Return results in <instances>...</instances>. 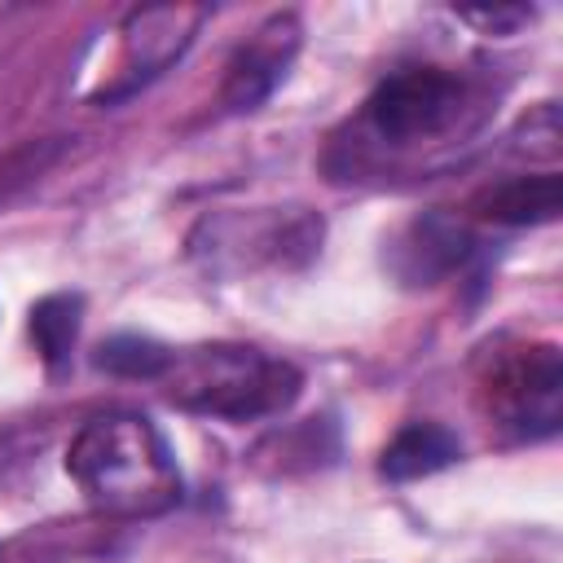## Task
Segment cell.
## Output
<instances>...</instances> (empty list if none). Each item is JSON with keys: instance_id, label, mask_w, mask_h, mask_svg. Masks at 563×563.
<instances>
[{"instance_id": "9c48e42d", "label": "cell", "mask_w": 563, "mask_h": 563, "mask_svg": "<svg viewBox=\"0 0 563 563\" xmlns=\"http://www.w3.org/2000/svg\"><path fill=\"white\" fill-rule=\"evenodd\" d=\"M462 457V440L440 422H405L378 453V475L391 484L427 479Z\"/></svg>"}, {"instance_id": "5b68a950", "label": "cell", "mask_w": 563, "mask_h": 563, "mask_svg": "<svg viewBox=\"0 0 563 563\" xmlns=\"http://www.w3.org/2000/svg\"><path fill=\"white\" fill-rule=\"evenodd\" d=\"M563 400V352L554 343H532L493 365L484 378V405L506 427L523 435H550L559 427Z\"/></svg>"}, {"instance_id": "52a82bcc", "label": "cell", "mask_w": 563, "mask_h": 563, "mask_svg": "<svg viewBox=\"0 0 563 563\" xmlns=\"http://www.w3.org/2000/svg\"><path fill=\"white\" fill-rule=\"evenodd\" d=\"M471 233H466V224H457L453 216H444V211H427V216H413L405 229H400V238L391 242V251H387V264H391V273L400 277V282H409V286H431V282H440L444 273H453L466 255H471Z\"/></svg>"}, {"instance_id": "8fae6325", "label": "cell", "mask_w": 563, "mask_h": 563, "mask_svg": "<svg viewBox=\"0 0 563 563\" xmlns=\"http://www.w3.org/2000/svg\"><path fill=\"white\" fill-rule=\"evenodd\" d=\"M172 361H176V352L167 343H158L150 334H132V330L101 339L97 352H92V365L97 369H106L114 378H145V383L150 378H163L172 369Z\"/></svg>"}, {"instance_id": "7c38bea8", "label": "cell", "mask_w": 563, "mask_h": 563, "mask_svg": "<svg viewBox=\"0 0 563 563\" xmlns=\"http://www.w3.org/2000/svg\"><path fill=\"white\" fill-rule=\"evenodd\" d=\"M528 18V9H466L462 13V22H475V26H501V22H523Z\"/></svg>"}, {"instance_id": "6da1fadb", "label": "cell", "mask_w": 563, "mask_h": 563, "mask_svg": "<svg viewBox=\"0 0 563 563\" xmlns=\"http://www.w3.org/2000/svg\"><path fill=\"white\" fill-rule=\"evenodd\" d=\"M66 471L110 515H163L185 488L172 444L145 413L88 418L66 444Z\"/></svg>"}, {"instance_id": "277c9868", "label": "cell", "mask_w": 563, "mask_h": 563, "mask_svg": "<svg viewBox=\"0 0 563 563\" xmlns=\"http://www.w3.org/2000/svg\"><path fill=\"white\" fill-rule=\"evenodd\" d=\"M211 18L202 4H150L132 9L123 31H119V62L110 70V84H101L92 97L97 101H119L150 79H158L198 35V26Z\"/></svg>"}, {"instance_id": "3957f363", "label": "cell", "mask_w": 563, "mask_h": 563, "mask_svg": "<svg viewBox=\"0 0 563 563\" xmlns=\"http://www.w3.org/2000/svg\"><path fill=\"white\" fill-rule=\"evenodd\" d=\"M466 101V84L440 66H409L387 75L369 101H365V119L383 141L409 145V141H427L435 132H444L457 110Z\"/></svg>"}, {"instance_id": "7a4b0ae2", "label": "cell", "mask_w": 563, "mask_h": 563, "mask_svg": "<svg viewBox=\"0 0 563 563\" xmlns=\"http://www.w3.org/2000/svg\"><path fill=\"white\" fill-rule=\"evenodd\" d=\"M158 383H167V400L185 413L255 422L290 409L299 400L303 374L290 361L264 356L260 347L207 343V347L176 352L172 369Z\"/></svg>"}, {"instance_id": "ba28073f", "label": "cell", "mask_w": 563, "mask_h": 563, "mask_svg": "<svg viewBox=\"0 0 563 563\" xmlns=\"http://www.w3.org/2000/svg\"><path fill=\"white\" fill-rule=\"evenodd\" d=\"M471 211L488 224L506 229H528V224H550L563 211V176L559 172H532V176H510L471 198Z\"/></svg>"}, {"instance_id": "30bf717a", "label": "cell", "mask_w": 563, "mask_h": 563, "mask_svg": "<svg viewBox=\"0 0 563 563\" xmlns=\"http://www.w3.org/2000/svg\"><path fill=\"white\" fill-rule=\"evenodd\" d=\"M31 343L40 352V361L62 374L70 365V352H75V339H79V325H84V295L75 290H57V295H44L35 308H31Z\"/></svg>"}, {"instance_id": "8992f818", "label": "cell", "mask_w": 563, "mask_h": 563, "mask_svg": "<svg viewBox=\"0 0 563 563\" xmlns=\"http://www.w3.org/2000/svg\"><path fill=\"white\" fill-rule=\"evenodd\" d=\"M299 53V18L295 13H273L224 66V84H220V101L233 114L260 110L273 88L286 79V66Z\"/></svg>"}]
</instances>
